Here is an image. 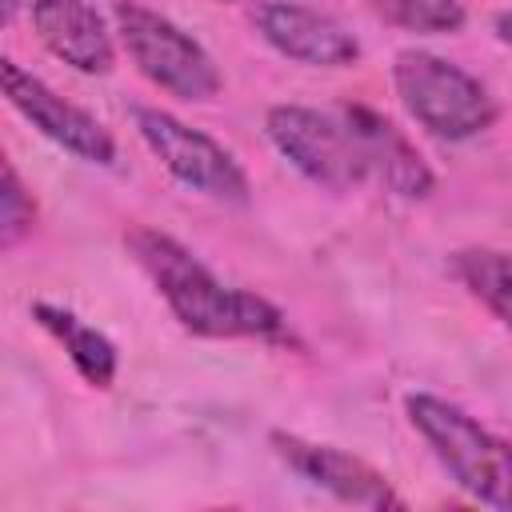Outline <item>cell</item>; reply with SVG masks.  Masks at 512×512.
<instances>
[{"instance_id": "7c38bea8", "label": "cell", "mask_w": 512, "mask_h": 512, "mask_svg": "<svg viewBox=\"0 0 512 512\" xmlns=\"http://www.w3.org/2000/svg\"><path fill=\"white\" fill-rule=\"evenodd\" d=\"M452 272L496 320H504L512 328V252L464 248L452 256Z\"/></svg>"}, {"instance_id": "3957f363", "label": "cell", "mask_w": 512, "mask_h": 512, "mask_svg": "<svg viewBox=\"0 0 512 512\" xmlns=\"http://www.w3.org/2000/svg\"><path fill=\"white\" fill-rule=\"evenodd\" d=\"M404 412L412 428L428 440L444 472L480 504L508 508L512 512V444L488 432L476 416L464 408L432 396V392H412L404 400Z\"/></svg>"}, {"instance_id": "52a82bcc", "label": "cell", "mask_w": 512, "mask_h": 512, "mask_svg": "<svg viewBox=\"0 0 512 512\" xmlns=\"http://www.w3.org/2000/svg\"><path fill=\"white\" fill-rule=\"evenodd\" d=\"M0 80H4L8 104L32 128H40L52 144H60L64 152H72L76 160H88V164L116 160V140L108 136V128L96 116H88L84 108H76L72 100H64L60 92H52L40 76L24 72L16 60H0Z\"/></svg>"}, {"instance_id": "9c48e42d", "label": "cell", "mask_w": 512, "mask_h": 512, "mask_svg": "<svg viewBox=\"0 0 512 512\" xmlns=\"http://www.w3.org/2000/svg\"><path fill=\"white\" fill-rule=\"evenodd\" d=\"M260 36L288 60L312 64V68H344L360 60L356 36L328 12L296 4V0H268L256 8Z\"/></svg>"}, {"instance_id": "8992f818", "label": "cell", "mask_w": 512, "mask_h": 512, "mask_svg": "<svg viewBox=\"0 0 512 512\" xmlns=\"http://www.w3.org/2000/svg\"><path fill=\"white\" fill-rule=\"evenodd\" d=\"M140 140L152 148V156L168 168L172 180H180L184 188L212 196V200H228V204H244L248 200V172L236 164V156L216 144L208 132L176 120L172 112L160 108H136L132 112Z\"/></svg>"}, {"instance_id": "7a4b0ae2", "label": "cell", "mask_w": 512, "mask_h": 512, "mask_svg": "<svg viewBox=\"0 0 512 512\" xmlns=\"http://www.w3.org/2000/svg\"><path fill=\"white\" fill-rule=\"evenodd\" d=\"M124 244L184 332L208 340H284V312L272 300L224 284L168 232L136 224L124 232Z\"/></svg>"}, {"instance_id": "277c9868", "label": "cell", "mask_w": 512, "mask_h": 512, "mask_svg": "<svg viewBox=\"0 0 512 512\" xmlns=\"http://www.w3.org/2000/svg\"><path fill=\"white\" fill-rule=\"evenodd\" d=\"M392 84L408 116L440 140H472L496 120V104L488 88L472 72H464L460 64L436 52H420V48L396 52Z\"/></svg>"}, {"instance_id": "9a60e30c", "label": "cell", "mask_w": 512, "mask_h": 512, "mask_svg": "<svg viewBox=\"0 0 512 512\" xmlns=\"http://www.w3.org/2000/svg\"><path fill=\"white\" fill-rule=\"evenodd\" d=\"M16 16V0H4V20H12Z\"/></svg>"}, {"instance_id": "5b68a950", "label": "cell", "mask_w": 512, "mask_h": 512, "mask_svg": "<svg viewBox=\"0 0 512 512\" xmlns=\"http://www.w3.org/2000/svg\"><path fill=\"white\" fill-rule=\"evenodd\" d=\"M112 20H116L128 60L156 88H164L180 100H212L220 92L216 60L180 24H172L168 16H160L136 0H116Z\"/></svg>"}, {"instance_id": "4fadbf2b", "label": "cell", "mask_w": 512, "mask_h": 512, "mask_svg": "<svg viewBox=\"0 0 512 512\" xmlns=\"http://www.w3.org/2000/svg\"><path fill=\"white\" fill-rule=\"evenodd\" d=\"M388 24L408 32H460L464 4L460 0H368Z\"/></svg>"}, {"instance_id": "30bf717a", "label": "cell", "mask_w": 512, "mask_h": 512, "mask_svg": "<svg viewBox=\"0 0 512 512\" xmlns=\"http://www.w3.org/2000/svg\"><path fill=\"white\" fill-rule=\"evenodd\" d=\"M32 28L56 60L84 76H104L116 64L112 32L92 0H32Z\"/></svg>"}, {"instance_id": "5bb4252c", "label": "cell", "mask_w": 512, "mask_h": 512, "mask_svg": "<svg viewBox=\"0 0 512 512\" xmlns=\"http://www.w3.org/2000/svg\"><path fill=\"white\" fill-rule=\"evenodd\" d=\"M32 224H36L32 192L20 184L16 168L4 164V184H0V240H4V248H12L20 236H28Z\"/></svg>"}, {"instance_id": "6da1fadb", "label": "cell", "mask_w": 512, "mask_h": 512, "mask_svg": "<svg viewBox=\"0 0 512 512\" xmlns=\"http://www.w3.org/2000/svg\"><path fill=\"white\" fill-rule=\"evenodd\" d=\"M268 140L276 152L312 184L328 192H348L368 180L384 184L392 196L424 200L436 184L424 156L412 140L364 104L308 108V104H276L264 116Z\"/></svg>"}, {"instance_id": "8fae6325", "label": "cell", "mask_w": 512, "mask_h": 512, "mask_svg": "<svg viewBox=\"0 0 512 512\" xmlns=\"http://www.w3.org/2000/svg\"><path fill=\"white\" fill-rule=\"evenodd\" d=\"M32 320H36L48 336H56V344L68 352L72 368H76L92 388H112L116 368H120V356H116V344H112L100 328L84 324L76 312L60 308V304H48V300H36V304H32Z\"/></svg>"}, {"instance_id": "ba28073f", "label": "cell", "mask_w": 512, "mask_h": 512, "mask_svg": "<svg viewBox=\"0 0 512 512\" xmlns=\"http://www.w3.org/2000/svg\"><path fill=\"white\" fill-rule=\"evenodd\" d=\"M272 448L292 472H300L308 484L332 492L344 504L376 508V512L400 508V496L392 492L388 476L380 468H372L368 460L336 448V444H316V440H304L296 432H272Z\"/></svg>"}]
</instances>
